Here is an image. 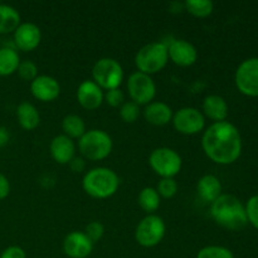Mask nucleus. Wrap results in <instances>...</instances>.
<instances>
[{
	"instance_id": "24",
	"label": "nucleus",
	"mask_w": 258,
	"mask_h": 258,
	"mask_svg": "<svg viewBox=\"0 0 258 258\" xmlns=\"http://www.w3.org/2000/svg\"><path fill=\"white\" fill-rule=\"evenodd\" d=\"M62 128L64 131V135L70 139H78L80 140L86 130V123L83 118L78 115H67L62 120Z\"/></svg>"
},
{
	"instance_id": "8",
	"label": "nucleus",
	"mask_w": 258,
	"mask_h": 258,
	"mask_svg": "<svg viewBox=\"0 0 258 258\" xmlns=\"http://www.w3.org/2000/svg\"><path fill=\"white\" fill-rule=\"evenodd\" d=\"M151 169L161 178H174L181 170V156L170 148H158L149 156Z\"/></svg>"
},
{
	"instance_id": "7",
	"label": "nucleus",
	"mask_w": 258,
	"mask_h": 258,
	"mask_svg": "<svg viewBox=\"0 0 258 258\" xmlns=\"http://www.w3.org/2000/svg\"><path fill=\"white\" fill-rule=\"evenodd\" d=\"M165 222L156 214H148L139 222L135 231V239L145 248L155 247L163 241L165 236Z\"/></svg>"
},
{
	"instance_id": "15",
	"label": "nucleus",
	"mask_w": 258,
	"mask_h": 258,
	"mask_svg": "<svg viewBox=\"0 0 258 258\" xmlns=\"http://www.w3.org/2000/svg\"><path fill=\"white\" fill-rule=\"evenodd\" d=\"M168 54L171 62L180 67H190L198 59L197 48L184 39L173 40L168 47Z\"/></svg>"
},
{
	"instance_id": "29",
	"label": "nucleus",
	"mask_w": 258,
	"mask_h": 258,
	"mask_svg": "<svg viewBox=\"0 0 258 258\" xmlns=\"http://www.w3.org/2000/svg\"><path fill=\"white\" fill-rule=\"evenodd\" d=\"M156 190H158L159 196L163 198H173L178 193V183L174 178H163L158 183Z\"/></svg>"
},
{
	"instance_id": "23",
	"label": "nucleus",
	"mask_w": 258,
	"mask_h": 258,
	"mask_svg": "<svg viewBox=\"0 0 258 258\" xmlns=\"http://www.w3.org/2000/svg\"><path fill=\"white\" fill-rule=\"evenodd\" d=\"M20 57L17 50L9 47L0 48V77H7L18 71Z\"/></svg>"
},
{
	"instance_id": "2",
	"label": "nucleus",
	"mask_w": 258,
	"mask_h": 258,
	"mask_svg": "<svg viewBox=\"0 0 258 258\" xmlns=\"http://www.w3.org/2000/svg\"><path fill=\"white\" fill-rule=\"evenodd\" d=\"M211 216L217 224L231 231H241L248 224L244 206L232 194H221L211 203Z\"/></svg>"
},
{
	"instance_id": "16",
	"label": "nucleus",
	"mask_w": 258,
	"mask_h": 258,
	"mask_svg": "<svg viewBox=\"0 0 258 258\" xmlns=\"http://www.w3.org/2000/svg\"><path fill=\"white\" fill-rule=\"evenodd\" d=\"M103 91L93 81H83L77 88V101L86 110H97L103 102Z\"/></svg>"
},
{
	"instance_id": "13",
	"label": "nucleus",
	"mask_w": 258,
	"mask_h": 258,
	"mask_svg": "<svg viewBox=\"0 0 258 258\" xmlns=\"http://www.w3.org/2000/svg\"><path fill=\"white\" fill-rule=\"evenodd\" d=\"M93 242L85 232H71L63 241V252L70 258H87L92 253Z\"/></svg>"
},
{
	"instance_id": "25",
	"label": "nucleus",
	"mask_w": 258,
	"mask_h": 258,
	"mask_svg": "<svg viewBox=\"0 0 258 258\" xmlns=\"http://www.w3.org/2000/svg\"><path fill=\"white\" fill-rule=\"evenodd\" d=\"M138 203L143 211L151 214L159 208V206H160V196H159L158 190H156L155 188L148 186V188H144L143 190L139 193Z\"/></svg>"
},
{
	"instance_id": "30",
	"label": "nucleus",
	"mask_w": 258,
	"mask_h": 258,
	"mask_svg": "<svg viewBox=\"0 0 258 258\" xmlns=\"http://www.w3.org/2000/svg\"><path fill=\"white\" fill-rule=\"evenodd\" d=\"M17 72L22 80L29 81V82L38 77V67L32 60H20Z\"/></svg>"
},
{
	"instance_id": "12",
	"label": "nucleus",
	"mask_w": 258,
	"mask_h": 258,
	"mask_svg": "<svg viewBox=\"0 0 258 258\" xmlns=\"http://www.w3.org/2000/svg\"><path fill=\"white\" fill-rule=\"evenodd\" d=\"M13 39H14L15 47L19 50L32 52L40 44L42 32H40L39 27L34 23H20L19 27L14 30Z\"/></svg>"
},
{
	"instance_id": "10",
	"label": "nucleus",
	"mask_w": 258,
	"mask_h": 258,
	"mask_svg": "<svg viewBox=\"0 0 258 258\" xmlns=\"http://www.w3.org/2000/svg\"><path fill=\"white\" fill-rule=\"evenodd\" d=\"M234 82L241 93L258 97V58H248L238 66Z\"/></svg>"
},
{
	"instance_id": "33",
	"label": "nucleus",
	"mask_w": 258,
	"mask_h": 258,
	"mask_svg": "<svg viewBox=\"0 0 258 258\" xmlns=\"http://www.w3.org/2000/svg\"><path fill=\"white\" fill-rule=\"evenodd\" d=\"M103 101H106L111 107H121L125 103V95L120 88H115V90H110L105 93Z\"/></svg>"
},
{
	"instance_id": "9",
	"label": "nucleus",
	"mask_w": 258,
	"mask_h": 258,
	"mask_svg": "<svg viewBox=\"0 0 258 258\" xmlns=\"http://www.w3.org/2000/svg\"><path fill=\"white\" fill-rule=\"evenodd\" d=\"M127 91L136 105H149L156 95V86L151 76L138 71L128 77Z\"/></svg>"
},
{
	"instance_id": "14",
	"label": "nucleus",
	"mask_w": 258,
	"mask_h": 258,
	"mask_svg": "<svg viewBox=\"0 0 258 258\" xmlns=\"http://www.w3.org/2000/svg\"><path fill=\"white\" fill-rule=\"evenodd\" d=\"M30 92L38 101L52 102L59 96L60 85L52 76L42 75L30 82Z\"/></svg>"
},
{
	"instance_id": "19",
	"label": "nucleus",
	"mask_w": 258,
	"mask_h": 258,
	"mask_svg": "<svg viewBox=\"0 0 258 258\" xmlns=\"http://www.w3.org/2000/svg\"><path fill=\"white\" fill-rule=\"evenodd\" d=\"M228 103L222 96L209 95L203 101V115L213 120L214 122L226 121L228 116Z\"/></svg>"
},
{
	"instance_id": "1",
	"label": "nucleus",
	"mask_w": 258,
	"mask_h": 258,
	"mask_svg": "<svg viewBox=\"0 0 258 258\" xmlns=\"http://www.w3.org/2000/svg\"><path fill=\"white\" fill-rule=\"evenodd\" d=\"M202 146L212 161L221 165H229L241 156V134L238 128L228 121L214 122L204 131Z\"/></svg>"
},
{
	"instance_id": "3",
	"label": "nucleus",
	"mask_w": 258,
	"mask_h": 258,
	"mask_svg": "<svg viewBox=\"0 0 258 258\" xmlns=\"http://www.w3.org/2000/svg\"><path fill=\"white\" fill-rule=\"evenodd\" d=\"M120 181L117 174L108 168H95L85 174L83 190L96 199H107L117 191Z\"/></svg>"
},
{
	"instance_id": "36",
	"label": "nucleus",
	"mask_w": 258,
	"mask_h": 258,
	"mask_svg": "<svg viewBox=\"0 0 258 258\" xmlns=\"http://www.w3.org/2000/svg\"><path fill=\"white\" fill-rule=\"evenodd\" d=\"M71 165V169H72L73 171H76V173H80V171H82L83 169H85V160H83L82 158H73V160L70 163Z\"/></svg>"
},
{
	"instance_id": "28",
	"label": "nucleus",
	"mask_w": 258,
	"mask_h": 258,
	"mask_svg": "<svg viewBox=\"0 0 258 258\" xmlns=\"http://www.w3.org/2000/svg\"><path fill=\"white\" fill-rule=\"evenodd\" d=\"M118 113H120V117L123 122L134 123L140 116V107L133 101H128L121 106Z\"/></svg>"
},
{
	"instance_id": "4",
	"label": "nucleus",
	"mask_w": 258,
	"mask_h": 258,
	"mask_svg": "<svg viewBox=\"0 0 258 258\" xmlns=\"http://www.w3.org/2000/svg\"><path fill=\"white\" fill-rule=\"evenodd\" d=\"M112 139L106 131L93 130L86 131L85 135L78 141V150L83 158L91 161H100L107 158L112 151Z\"/></svg>"
},
{
	"instance_id": "18",
	"label": "nucleus",
	"mask_w": 258,
	"mask_h": 258,
	"mask_svg": "<svg viewBox=\"0 0 258 258\" xmlns=\"http://www.w3.org/2000/svg\"><path fill=\"white\" fill-rule=\"evenodd\" d=\"M173 110L165 102L155 101L146 105L144 110V117L150 125L154 126H164L168 125L173 118Z\"/></svg>"
},
{
	"instance_id": "21",
	"label": "nucleus",
	"mask_w": 258,
	"mask_h": 258,
	"mask_svg": "<svg viewBox=\"0 0 258 258\" xmlns=\"http://www.w3.org/2000/svg\"><path fill=\"white\" fill-rule=\"evenodd\" d=\"M17 118L20 127L27 131L37 128L40 123V115L34 105L30 102H22L17 107Z\"/></svg>"
},
{
	"instance_id": "20",
	"label": "nucleus",
	"mask_w": 258,
	"mask_h": 258,
	"mask_svg": "<svg viewBox=\"0 0 258 258\" xmlns=\"http://www.w3.org/2000/svg\"><path fill=\"white\" fill-rule=\"evenodd\" d=\"M197 190L203 201L213 203L222 194L221 180L216 175L207 174L199 179L198 184H197Z\"/></svg>"
},
{
	"instance_id": "35",
	"label": "nucleus",
	"mask_w": 258,
	"mask_h": 258,
	"mask_svg": "<svg viewBox=\"0 0 258 258\" xmlns=\"http://www.w3.org/2000/svg\"><path fill=\"white\" fill-rule=\"evenodd\" d=\"M10 193V183L4 174L0 173V201L7 198Z\"/></svg>"
},
{
	"instance_id": "31",
	"label": "nucleus",
	"mask_w": 258,
	"mask_h": 258,
	"mask_svg": "<svg viewBox=\"0 0 258 258\" xmlns=\"http://www.w3.org/2000/svg\"><path fill=\"white\" fill-rule=\"evenodd\" d=\"M246 216L248 223L258 229V196H253L248 199L246 207Z\"/></svg>"
},
{
	"instance_id": "5",
	"label": "nucleus",
	"mask_w": 258,
	"mask_h": 258,
	"mask_svg": "<svg viewBox=\"0 0 258 258\" xmlns=\"http://www.w3.org/2000/svg\"><path fill=\"white\" fill-rule=\"evenodd\" d=\"M168 60V45L161 42H154L144 45L135 55V64L139 72L149 76L160 72L166 66Z\"/></svg>"
},
{
	"instance_id": "11",
	"label": "nucleus",
	"mask_w": 258,
	"mask_h": 258,
	"mask_svg": "<svg viewBox=\"0 0 258 258\" xmlns=\"http://www.w3.org/2000/svg\"><path fill=\"white\" fill-rule=\"evenodd\" d=\"M173 125L178 133L184 135H196L203 131L206 117L203 112L196 107H183L173 115Z\"/></svg>"
},
{
	"instance_id": "34",
	"label": "nucleus",
	"mask_w": 258,
	"mask_h": 258,
	"mask_svg": "<svg viewBox=\"0 0 258 258\" xmlns=\"http://www.w3.org/2000/svg\"><path fill=\"white\" fill-rule=\"evenodd\" d=\"M0 258H27V253L22 247L10 246L2 252Z\"/></svg>"
},
{
	"instance_id": "22",
	"label": "nucleus",
	"mask_w": 258,
	"mask_h": 258,
	"mask_svg": "<svg viewBox=\"0 0 258 258\" xmlns=\"http://www.w3.org/2000/svg\"><path fill=\"white\" fill-rule=\"evenodd\" d=\"M20 25V14L15 8L0 4V34L14 33Z\"/></svg>"
},
{
	"instance_id": "27",
	"label": "nucleus",
	"mask_w": 258,
	"mask_h": 258,
	"mask_svg": "<svg viewBox=\"0 0 258 258\" xmlns=\"http://www.w3.org/2000/svg\"><path fill=\"white\" fill-rule=\"evenodd\" d=\"M197 258H234V256L231 249L223 246H207L198 252Z\"/></svg>"
},
{
	"instance_id": "6",
	"label": "nucleus",
	"mask_w": 258,
	"mask_h": 258,
	"mask_svg": "<svg viewBox=\"0 0 258 258\" xmlns=\"http://www.w3.org/2000/svg\"><path fill=\"white\" fill-rule=\"evenodd\" d=\"M93 82L102 90H115L123 81V70L120 63L113 58H101L92 67Z\"/></svg>"
},
{
	"instance_id": "26",
	"label": "nucleus",
	"mask_w": 258,
	"mask_h": 258,
	"mask_svg": "<svg viewBox=\"0 0 258 258\" xmlns=\"http://www.w3.org/2000/svg\"><path fill=\"white\" fill-rule=\"evenodd\" d=\"M184 8L197 18H207L213 13L214 4L211 0H186Z\"/></svg>"
},
{
	"instance_id": "32",
	"label": "nucleus",
	"mask_w": 258,
	"mask_h": 258,
	"mask_svg": "<svg viewBox=\"0 0 258 258\" xmlns=\"http://www.w3.org/2000/svg\"><path fill=\"white\" fill-rule=\"evenodd\" d=\"M103 233H105V227H103V224L101 222H91V223H88L86 226L85 234L93 243L100 241L102 238Z\"/></svg>"
},
{
	"instance_id": "17",
	"label": "nucleus",
	"mask_w": 258,
	"mask_h": 258,
	"mask_svg": "<svg viewBox=\"0 0 258 258\" xmlns=\"http://www.w3.org/2000/svg\"><path fill=\"white\" fill-rule=\"evenodd\" d=\"M50 155L58 164H70L75 158L76 145L72 139L66 135H58L50 141Z\"/></svg>"
},
{
	"instance_id": "37",
	"label": "nucleus",
	"mask_w": 258,
	"mask_h": 258,
	"mask_svg": "<svg viewBox=\"0 0 258 258\" xmlns=\"http://www.w3.org/2000/svg\"><path fill=\"white\" fill-rule=\"evenodd\" d=\"M9 139H10V135H9V131H8V128L0 126V148L4 145H7L8 141H9Z\"/></svg>"
}]
</instances>
